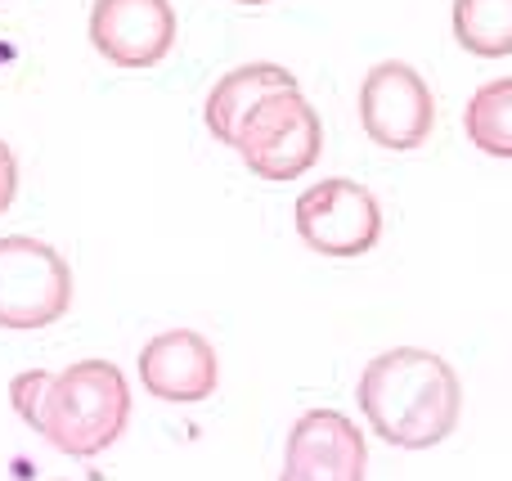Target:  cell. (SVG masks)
<instances>
[{"label":"cell","mask_w":512,"mask_h":481,"mask_svg":"<svg viewBox=\"0 0 512 481\" xmlns=\"http://www.w3.org/2000/svg\"><path fill=\"white\" fill-rule=\"evenodd\" d=\"M360 414L387 446H441L463 414V383L436 351L391 347L360 374Z\"/></svg>","instance_id":"1"},{"label":"cell","mask_w":512,"mask_h":481,"mask_svg":"<svg viewBox=\"0 0 512 481\" xmlns=\"http://www.w3.org/2000/svg\"><path fill=\"white\" fill-rule=\"evenodd\" d=\"M131 423V383L113 360H77L63 374L50 378V392L41 405V432L59 455L95 459Z\"/></svg>","instance_id":"2"},{"label":"cell","mask_w":512,"mask_h":481,"mask_svg":"<svg viewBox=\"0 0 512 481\" xmlns=\"http://www.w3.org/2000/svg\"><path fill=\"white\" fill-rule=\"evenodd\" d=\"M243 167L261 180H297L306 176L319 162V149H324V126H319V113L306 95L297 90H283V95H270L248 113L239 140Z\"/></svg>","instance_id":"3"},{"label":"cell","mask_w":512,"mask_h":481,"mask_svg":"<svg viewBox=\"0 0 512 481\" xmlns=\"http://www.w3.org/2000/svg\"><path fill=\"white\" fill-rule=\"evenodd\" d=\"M72 306V270L50 243L5 234L0 239V329H50Z\"/></svg>","instance_id":"4"},{"label":"cell","mask_w":512,"mask_h":481,"mask_svg":"<svg viewBox=\"0 0 512 481\" xmlns=\"http://www.w3.org/2000/svg\"><path fill=\"white\" fill-rule=\"evenodd\" d=\"M297 234L319 257H364L382 239V207L355 180H319L297 194Z\"/></svg>","instance_id":"5"},{"label":"cell","mask_w":512,"mask_h":481,"mask_svg":"<svg viewBox=\"0 0 512 481\" xmlns=\"http://www.w3.org/2000/svg\"><path fill=\"white\" fill-rule=\"evenodd\" d=\"M360 122L373 144L409 153L432 135V90L409 63H378V68H369V77L360 86Z\"/></svg>","instance_id":"6"},{"label":"cell","mask_w":512,"mask_h":481,"mask_svg":"<svg viewBox=\"0 0 512 481\" xmlns=\"http://www.w3.org/2000/svg\"><path fill=\"white\" fill-rule=\"evenodd\" d=\"M369 446L337 410H306L288 432L279 481H364Z\"/></svg>","instance_id":"7"},{"label":"cell","mask_w":512,"mask_h":481,"mask_svg":"<svg viewBox=\"0 0 512 481\" xmlns=\"http://www.w3.org/2000/svg\"><path fill=\"white\" fill-rule=\"evenodd\" d=\"M90 41L117 68H153L176 45L171 0H95Z\"/></svg>","instance_id":"8"},{"label":"cell","mask_w":512,"mask_h":481,"mask_svg":"<svg viewBox=\"0 0 512 481\" xmlns=\"http://www.w3.org/2000/svg\"><path fill=\"white\" fill-rule=\"evenodd\" d=\"M216 351L203 333L171 329L140 347V387L167 405H198L216 392Z\"/></svg>","instance_id":"9"},{"label":"cell","mask_w":512,"mask_h":481,"mask_svg":"<svg viewBox=\"0 0 512 481\" xmlns=\"http://www.w3.org/2000/svg\"><path fill=\"white\" fill-rule=\"evenodd\" d=\"M283 90H297V77H292L288 68H279V63H248V68L225 72V77L212 86L207 108H203L207 131L234 149V140H239V131H243L252 108L270 95H283Z\"/></svg>","instance_id":"10"},{"label":"cell","mask_w":512,"mask_h":481,"mask_svg":"<svg viewBox=\"0 0 512 481\" xmlns=\"http://www.w3.org/2000/svg\"><path fill=\"white\" fill-rule=\"evenodd\" d=\"M463 131L486 158L512 162V77L486 81L463 108Z\"/></svg>","instance_id":"11"},{"label":"cell","mask_w":512,"mask_h":481,"mask_svg":"<svg viewBox=\"0 0 512 481\" xmlns=\"http://www.w3.org/2000/svg\"><path fill=\"white\" fill-rule=\"evenodd\" d=\"M454 36L477 59L512 54V0H454Z\"/></svg>","instance_id":"12"},{"label":"cell","mask_w":512,"mask_h":481,"mask_svg":"<svg viewBox=\"0 0 512 481\" xmlns=\"http://www.w3.org/2000/svg\"><path fill=\"white\" fill-rule=\"evenodd\" d=\"M50 378L54 374H45V369H27V374H18L14 383H9V405H14L18 419L32 432H36V423H41V405H45V392H50Z\"/></svg>","instance_id":"13"},{"label":"cell","mask_w":512,"mask_h":481,"mask_svg":"<svg viewBox=\"0 0 512 481\" xmlns=\"http://www.w3.org/2000/svg\"><path fill=\"white\" fill-rule=\"evenodd\" d=\"M14 194H18V158H14V149L0 140V216L9 212Z\"/></svg>","instance_id":"14"},{"label":"cell","mask_w":512,"mask_h":481,"mask_svg":"<svg viewBox=\"0 0 512 481\" xmlns=\"http://www.w3.org/2000/svg\"><path fill=\"white\" fill-rule=\"evenodd\" d=\"M234 5H270V0H234Z\"/></svg>","instance_id":"15"}]
</instances>
